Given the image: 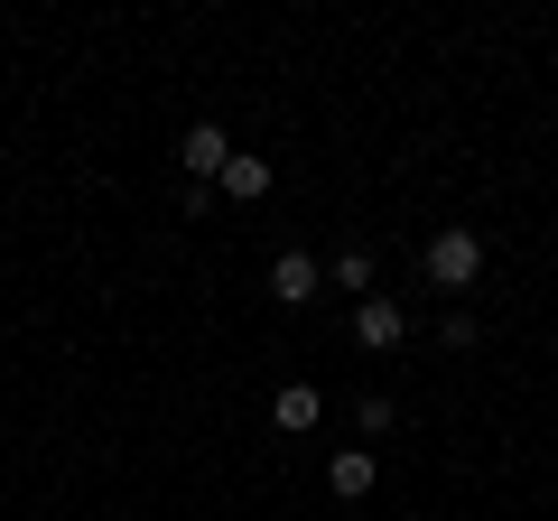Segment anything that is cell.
Instances as JSON below:
<instances>
[{
    "label": "cell",
    "instance_id": "cell-1",
    "mask_svg": "<svg viewBox=\"0 0 558 521\" xmlns=\"http://www.w3.org/2000/svg\"><path fill=\"white\" fill-rule=\"evenodd\" d=\"M418 270H428V289H475L484 280V233L475 223H438L428 252H418Z\"/></svg>",
    "mask_w": 558,
    "mask_h": 521
},
{
    "label": "cell",
    "instance_id": "cell-2",
    "mask_svg": "<svg viewBox=\"0 0 558 521\" xmlns=\"http://www.w3.org/2000/svg\"><path fill=\"white\" fill-rule=\"evenodd\" d=\"M400 336H410L400 299H354V344L363 354H400Z\"/></svg>",
    "mask_w": 558,
    "mask_h": 521
},
{
    "label": "cell",
    "instance_id": "cell-3",
    "mask_svg": "<svg viewBox=\"0 0 558 521\" xmlns=\"http://www.w3.org/2000/svg\"><path fill=\"white\" fill-rule=\"evenodd\" d=\"M317 420H326V391H317V381H279V391H270V428H289V438H307Z\"/></svg>",
    "mask_w": 558,
    "mask_h": 521
},
{
    "label": "cell",
    "instance_id": "cell-4",
    "mask_svg": "<svg viewBox=\"0 0 558 521\" xmlns=\"http://www.w3.org/2000/svg\"><path fill=\"white\" fill-rule=\"evenodd\" d=\"M223 159H233V141H223V121H196V131H186V141H178V168H186V178H223Z\"/></svg>",
    "mask_w": 558,
    "mask_h": 521
},
{
    "label": "cell",
    "instance_id": "cell-5",
    "mask_svg": "<svg viewBox=\"0 0 558 521\" xmlns=\"http://www.w3.org/2000/svg\"><path fill=\"white\" fill-rule=\"evenodd\" d=\"M326 484H336V502H363L381 484V457L373 447H336V457H326Z\"/></svg>",
    "mask_w": 558,
    "mask_h": 521
},
{
    "label": "cell",
    "instance_id": "cell-6",
    "mask_svg": "<svg viewBox=\"0 0 558 521\" xmlns=\"http://www.w3.org/2000/svg\"><path fill=\"white\" fill-rule=\"evenodd\" d=\"M317 280H326L317 252H279V260H270V299H279V307H307V299H317Z\"/></svg>",
    "mask_w": 558,
    "mask_h": 521
},
{
    "label": "cell",
    "instance_id": "cell-7",
    "mask_svg": "<svg viewBox=\"0 0 558 521\" xmlns=\"http://www.w3.org/2000/svg\"><path fill=\"white\" fill-rule=\"evenodd\" d=\"M215 186H223V196H233V205H260V196H270V159H260V149H233Z\"/></svg>",
    "mask_w": 558,
    "mask_h": 521
},
{
    "label": "cell",
    "instance_id": "cell-8",
    "mask_svg": "<svg viewBox=\"0 0 558 521\" xmlns=\"http://www.w3.org/2000/svg\"><path fill=\"white\" fill-rule=\"evenodd\" d=\"M336 289H344V299H373V252H363V242L336 252Z\"/></svg>",
    "mask_w": 558,
    "mask_h": 521
},
{
    "label": "cell",
    "instance_id": "cell-9",
    "mask_svg": "<svg viewBox=\"0 0 558 521\" xmlns=\"http://www.w3.org/2000/svg\"><path fill=\"white\" fill-rule=\"evenodd\" d=\"M391 420H400L391 391H363V401H354V428H363V438H391Z\"/></svg>",
    "mask_w": 558,
    "mask_h": 521
}]
</instances>
